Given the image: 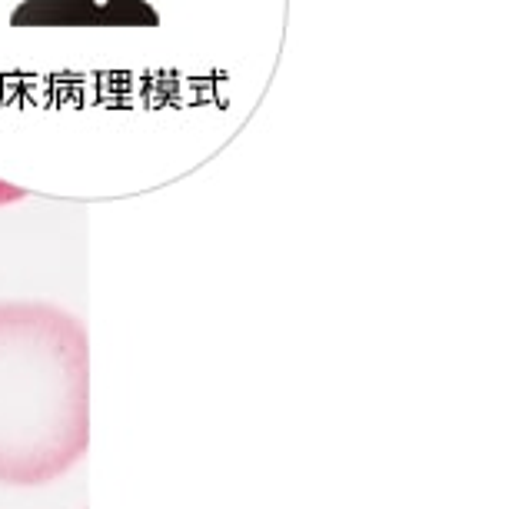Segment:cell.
<instances>
[{"mask_svg":"<svg viewBox=\"0 0 512 509\" xmlns=\"http://www.w3.org/2000/svg\"><path fill=\"white\" fill-rule=\"evenodd\" d=\"M90 446V340L70 310L0 300V486H47Z\"/></svg>","mask_w":512,"mask_h":509,"instance_id":"6da1fadb","label":"cell"},{"mask_svg":"<svg viewBox=\"0 0 512 509\" xmlns=\"http://www.w3.org/2000/svg\"><path fill=\"white\" fill-rule=\"evenodd\" d=\"M20 200H27V190L0 177V207H10V203H20Z\"/></svg>","mask_w":512,"mask_h":509,"instance_id":"7a4b0ae2","label":"cell"}]
</instances>
